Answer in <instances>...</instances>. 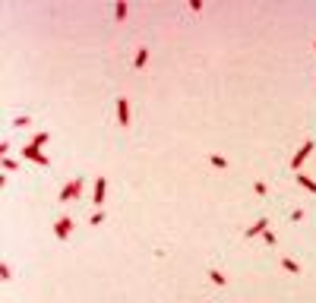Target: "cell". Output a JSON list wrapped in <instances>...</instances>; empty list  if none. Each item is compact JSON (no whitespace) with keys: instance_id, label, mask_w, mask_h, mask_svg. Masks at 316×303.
<instances>
[{"instance_id":"6da1fadb","label":"cell","mask_w":316,"mask_h":303,"mask_svg":"<svg viewBox=\"0 0 316 303\" xmlns=\"http://www.w3.org/2000/svg\"><path fill=\"white\" fill-rule=\"evenodd\" d=\"M83 186H85V180H83V177H73V183H66L63 190H60L57 202H70V199H76L79 193H83Z\"/></svg>"},{"instance_id":"7a4b0ae2","label":"cell","mask_w":316,"mask_h":303,"mask_svg":"<svg viewBox=\"0 0 316 303\" xmlns=\"http://www.w3.org/2000/svg\"><path fill=\"white\" fill-rule=\"evenodd\" d=\"M313 149H316V142H313V139H307V142L300 145L297 152H294V158H291V167H294V174H297V171H300V164H304V161L310 158V152H313Z\"/></svg>"},{"instance_id":"3957f363","label":"cell","mask_w":316,"mask_h":303,"mask_svg":"<svg viewBox=\"0 0 316 303\" xmlns=\"http://www.w3.org/2000/svg\"><path fill=\"white\" fill-rule=\"evenodd\" d=\"M70 231H73V218L70 215H60V218L54 221V234H57V240H66Z\"/></svg>"},{"instance_id":"277c9868","label":"cell","mask_w":316,"mask_h":303,"mask_svg":"<svg viewBox=\"0 0 316 303\" xmlns=\"http://www.w3.org/2000/svg\"><path fill=\"white\" fill-rule=\"evenodd\" d=\"M22 158L35 161V164H42V167H48V164H51V161H48V155H44L42 149H35V145H22Z\"/></svg>"},{"instance_id":"5b68a950","label":"cell","mask_w":316,"mask_h":303,"mask_svg":"<svg viewBox=\"0 0 316 303\" xmlns=\"http://www.w3.org/2000/svg\"><path fill=\"white\" fill-rule=\"evenodd\" d=\"M117 120H120V126H130V101L124 95L117 98Z\"/></svg>"},{"instance_id":"8992f818","label":"cell","mask_w":316,"mask_h":303,"mask_svg":"<svg viewBox=\"0 0 316 303\" xmlns=\"http://www.w3.org/2000/svg\"><path fill=\"white\" fill-rule=\"evenodd\" d=\"M105 193H107V180L105 177H95V193H92V202H95V205H102V202H105Z\"/></svg>"},{"instance_id":"52a82bcc","label":"cell","mask_w":316,"mask_h":303,"mask_svg":"<svg viewBox=\"0 0 316 303\" xmlns=\"http://www.w3.org/2000/svg\"><path fill=\"white\" fill-rule=\"evenodd\" d=\"M266 231H269V218H259L253 227H247V240H253V237H263Z\"/></svg>"},{"instance_id":"ba28073f","label":"cell","mask_w":316,"mask_h":303,"mask_svg":"<svg viewBox=\"0 0 316 303\" xmlns=\"http://www.w3.org/2000/svg\"><path fill=\"white\" fill-rule=\"evenodd\" d=\"M146 63H149V48H139L136 57H133V66H136V70H143Z\"/></svg>"},{"instance_id":"9c48e42d","label":"cell","mask_w":316,"mask_h":303,"mask_svg":"<svg viewBox=\"0 0 316 303\" xmlns=\"http://www.w3.org/2000/svg\"><path fill=\"white\" fill-rule=\"evenodd\" d=\"M297 183L304 186L307 193H316V180H313V177H307V174H300V171H297Z\"/></svg>"},{"instance_id":"30bf717a","label":"cell","mask_w":316,"mask_h":303,"mask_svg":"<svg viewBox=\"0 0 316 303\" xmlns=\"http://www.w3.org/2000/svg\"><path fill=\"white\" fill-rule=\"evenodd\" d=\"M281 268L288 275H300V262H294V259H281Z\"/></svg>"},{"instance_id":"8fae6325","label":"cell","mask_w":316,"mask_h":303,"mask_svg":"<svg viewBox=\"0 0 316 303\" xmlns=\"http://www.w3.org/2000/svg\"><path fill=\"white\" fill-rule=\"evenodd\" d=\"M209 281H212V284H218V287H225V284H228V278L218 272V268H209Z\"/></svg>"},{"instance_id":"7c38bea8","label":"cell","mask_w":316,"mask_h":303,"mask_svg":"<svg viewBox=\"0 0 316 303\" xmlns=\"http://www.w3.org/2000/svg\"><path fill=\"white\" fill-rule=\"evenodd\" d=\"M48 139H51L48 133H35V136H32V142H29V145H35V149H44V145H48Z\"/></svg>"},{"instance_id":"4fadbf2b","label":"cell","mask_w":316,"mask_h":303,"mask_svg":"<svg viewBox=\"0 0 316 303\" xmlns=\"http://www.w3.org/2000/svg\"><path fill=\"white\" fill-rule=\"evenodd\" d=\"M209 164H212V167H221V171H225V167H228V158H221V155H215V152H212V155H209Z\"/></svg>"},{"instance_id":"5bb4252c","label":"cell","mask_w":316,"mask_h":303,"mask_svg":"<svg viewBox=\"0 0 316 303\" xmlns=\"http://www.w3.org/2000/svg\"><path fill=\"white\" fill-rule=\"evenodd\" d=\"M126 13H130V6H126V3H124V0H120V3H117V6H114V16H117V19H120V22H124V19H126Z\"/></svg>"},{"instance_id":"9a60e30c","label":"cell","mask_w":316,"mask_h":303,"mask_svg":"<svg viewBox=\"0 0 316 303\" xmlns=\"http://www.w3.org/2000/svg\"><path fill=\"white\" fill-rule=\"evenodd\" d=\"M263 240H266L269 246H275V243H278V237H275V231H272V227H269V231L263 234Z\"/></svg>"},{"instance_id":"2e32d148","label":"cell","mask_w":316,"mask_h":303,"mask_svg":"<svg viewBox=\"0 0 316 303\" xmlns=\"http://www.w3.org/2000/svg\"><path fill=\"white\" fill-rule=\"evenodd\" d=\"M102 221H105V212H92V218H89V224H92V227L102 224Z\"/></svg>"},{"instance_id":"e0dca14e","label":"cell","mask_w":316,"mask_h":303,"mask_svg":"<svg viewBox=\"0 0 316 303\" xmlns=\"http://www.w3.org/2000/svg\"><path fill=\"white\" fill-rule=\"evenodd\" d=\"M3 171L13 174V171H16V161H13V158H3Z\"/></svg>"},{"instance_id":"ac0fdd59","label":"cell","mask_w":316,"mask_h":303,"mask_svg":"<svg viewBox=\"0 0 316 303\" xmlns=\"http://www.w3.org/2000/svg\"><path fill=\"white\" fill-rule=\"evenodd\" d=\"M253 190H256V196H266V193H269V190H266V183H263V180H256V183H253Z\"/></svg>"},{"instance_id":"d6986e66","label":"cell","mask_w":316,"mask_h":303,"mask_svg":"<svg viewBox=\"0 0 316 303\" xmlns=\"http://www.w3.org/2000/svg\"><path fill=\"white\" fill-rule=\"evenodd\" d=\"M313 51H316V41H313Z\"/></svg>"}]
</instances>
